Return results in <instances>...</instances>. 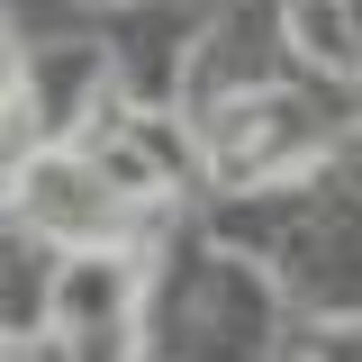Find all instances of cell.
I'll use <instances>...</instances> for the list:
<instances>
[{
    "label": "cell",
    "instance_id": "277c9868",
    "mask_svg": "<svg viewBox=\"0 0 362 362\" xmlns=\"http://www.w3.org/2000/svg\"><path fill=\"white\" fill-rule=\"evenodd\" d=\"M317 362H362V326H335V335L317 344Z\"/></svg>",
    "mask_w": 362,
    "mask_h": 362
},
{
    "label": "cell",
    "instance_id": "7a4b0ae2",
    "mask_svg": "<svg viewBox=\"0 0 362 362\" xmlns=\"http://www.w3.org/2000/svg\"><path fill=\"white\" fill-rule=\"evenodd\" d=\"M290 37H299V54H317V64L362 73V54H354V0H344V9H335V0H290Z\"/></svg>",
    "mask_w": 362,
    "mask_h": 362
},
{
    "label": "cell",
    "instance_id": "6da1fadb",
    "mask_svg": "<svg viewBox=\"0 0 362 362\" xmlns=\"http://www.w3.org/2000/svg\"><path fill=\"white\" fill-rule=\"evenodd\" d=\"M127 290H136V263L90 245V254H73L64 281H54V326H64V335H90V326H109V317L127 308Z\"/></svg>",
    "mask_w": 362,
    "mask_h": 362
},
{
    "label": "cell",
    "instance_id": "3957f363",
    "mask_svg": "<svg viewBox=\"0 0 362 362\" xmlns=\"http://www.w3.org/2000/svg\"><path fill=\"white\" fill-rule=\"evenodd\" d=\"M90 173L118 181V199H154V190H163V173H154L136 145H118V136H109V145H90Z\"/></svg>",
    "mask_w": 362,
    "mask_h": 362
}]
</instances>
